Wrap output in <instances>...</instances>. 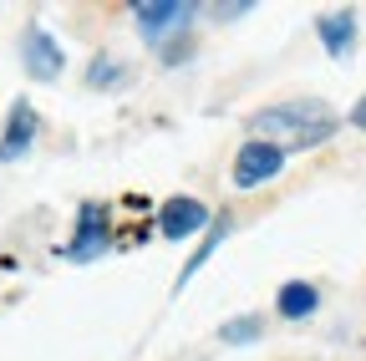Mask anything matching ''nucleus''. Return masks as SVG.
<instances>
[{
  "mask_svg": "<svg viewBox=\"0 0 366 361\" xmlns=\"http://www.w3.org/2000/svg\"><path fill=\"white\" fill-rule=\"evenodd\" d=\"M21 61H26V76H31V81H56V76L66 71V51L56 46V36L46 31V26H31V31H26Z\"/></svg>",
  "mask_w": 366,
  "mask_h": 361,
  "instance_id": "nucleus-4",
  "label": "nucleus"
},
{
  "mask_svg": "<svg viewBox=\"0 0 366 361\" xmlns=\"http://www.w3.org/2000/svg\"><path fill=\"white\" fill-rule=\"evenodd\" d=\"M132 21H137V31H143L148 41H163V36H173L178 26L194 21V6H189V0H137V6H132Z\"/></svg>",
  "mask_w": 366,
  "mask_h": 361,
  "instance_id": "nucleus-5",
  "label": "nucleus"
},
{
  "mask_svg": "<svg viewBox=\"0 0 366 361\" xmlns=\"http://www.w3.org/2000/svg\"><path fill=\"white\" fill-rule=\"evenodd\" d=\"M107 249H112V214H107V204H81L76 229L66 239V259L81 264V259H97Z\"/></svg>",
  "mask_w": 366,
  "mask_h": 361,
  "instance_id": "nucleus-2",
  "label": "nucleus"
},
{
  "mask_svg": "<svg viewBox=\"0 0 366 361\" xmlns=\"http://www.w3.org/2000/svg\"><path fill=\"white\" fill-rule=\"evenodd\" d=\"M280 168H285V148H274L264 138H249L234 153L229 178H234V189H259V184H269V178H280Z\"/></svg>",
  "mask_w": 366,
  "mask_h": 361,
  "instance_id": "nucleus-3",
  "label": "nucleus"
},
{
  "mask_svg": "<svg viewBox=\"0 0 366 361\" xmlns=\"http://www.w3.org/2000/svg\"><path fill=\"white\" fill-rule=\"evenodd\" d=\"M117 81H127V66H122L117 56L97 51V56H92V66H86V86H102V92H112Z\"/></svg>",
  "mask_w": 366,
  "mask_h": 361,
  "instance_id": "nucleus-11",
  "label": "nucleus"
},
{
  "mask_svg": "<svg viewBox=\"0 0 366 361\" xmlns=\"http://www.w3.org/2000/svg\"><path fill=\"white\" fill-rule=\"evenodd\" d=\"M36 132H41L36 107H31L26 97H21V102H11V112H6V132H0V163L26 158V153H31V143H36Z\"/></svg>",
  "mask_w": 366,
  "mask_h": 361,
  "instance_id": "nucleus-7",
  "label": "nucleus"
},
{
  "mask_svg": "<svg viewBox=\"0 0 366 361\" xmlns=\"http://www.w3.org/2000/svg\"><path fill=\"white\" fill-rule=\"evenodd\" d=\"M336 127L341 122H336L331 102H320V97H290V102H269V107L249 112V138H264L285 153L326 143Z\"/></svg>",
  "mask_w": 366,
  "mask_h": 361,
  "instance_id": "nucleus-1",
  "label": "nucleus"
},
{
  "mask_svg": "<svg viewBox=\"0 0 366 361\" xmlns=\"http://www.w3.org/2000/svg\"><path fill=\"white\" fill-rule=\"evenodd\" d=\"M315 305H320V290L310 280H285L280 295H274V310H280L285 321H305V315H315Z\"/></svg>",
  "mask_w": 366,
  "mask_h": 361,
  "instance_id": "nucleus-8",
  "label": "nucleus"
},
{
  "mask_svg": "<svg viewBox=\"0 0 366 361\" xmlns=\"http://www.w3.org/2000/svg\"><path fill=\"white\" fill-rule=\"evenodd\" d=\"M351 127H361V132H366V97L351 107Z\"/></svg>",
  "mask_w": 366,
  "mask_h": 361,
  "instance_id": "nucleus-13",
  "label": "nucleus"
},
{
  "mask_svg": "<svg viewBox=\"0 0 366 361\" xmlns=\"http://www.w3.org/2000/svg\"><path fill=\"white\" fill-rule=\"evenodd\" d=\"M209 224H214L209 204H204V199H189V194H178V199H168V204L158 209V234H163V239H189V234L209 229Z\"/></svg>",
  "mask_w": 366,
  "mask_h": 361,
  "instance_id": "nucleus-6",
  "label": "nucleus"
},
{
  "mask_svg": "<svg viewBox=\"0 0 366 361\" xmlns=\"http://www.w3.org/2000/svg\"><path fill=\"white\" fill-rule=\"evenodd\" d=\"M229 229H234V224H229V214H214V224H209V239H204V244H199V249L189 254V264L178 269V285H189V280L199 275V269H204V259H209V254H214V249L224 244V234H229Z\"/></svg>",
  "mask_w": 366,
  "mask_h": 361,
  "instance_id": "nucleus-10",
  "label": "nucleus"
},
{
  "mask_svg": "<svg viewBox=\"0 0 366 361\" xmlns=\"http://www.w3.org/2000/svg\"><path fill=\"white\" fill-rule=\"evenodd\" d=\"M315 31H320V41H326L331 56H346L351 41H356V11H331V16H320Z\"/></svg>",
  "mask_w": 366,
  "mask_h": 361,
  "instance_id": "nucleus-9",
  "label": "nucleus"
},
{
  "mask_svg": "<svg viewBox=\"0 0 366 361\" xmlns=\"http://www.w3.org/2000/svg\"><path fill=\"white\" fill-rule=\"evenodd\" d=\"M259 326H264L259 315H234V321L219 331V341H224V346H244V341H254V336H259Z\"/></svg>",
  "mask_w": 366,
  "mask_h": 361,
  "instance_id": "nucleus-12",
  "label": "nucleus"
}]
</instances>
